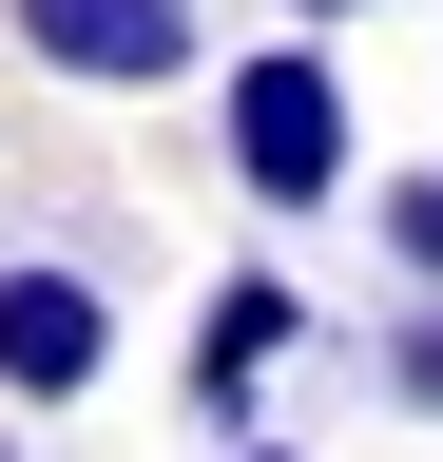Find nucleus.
Instances as JSON below:
<instances>
[{
  "label": "nucleus",
  "instance_id": "obj_1",
  "mask_svg": "<svg viewBox=\"0 0 443 462\" xmlns=\"http://www.w3.org/2000/svg\"><path fill=\"white\" fill-rule=\"evenodd\" d=\"M212 154H232L251 212H347V58L328 39H251L232 78H212Z\"/></svg>",
  "mask_w": 443,
  "mask_h": 462
},
{
  "label": "nucleus",
  "instance_id": "obj_2",
  "mask_svg": "<svg viewBox=\"0 0 443 462\" xmlns=\"http://www.w3.org/2000/svg\"><path fill=\"white\" fill-rule=\"evenodd\" d=\"M116 366V309H97V270H0V404H39V424H59V404Z\"/></svg>",
  "mask_w": 443,
  "mask_h": 462
},
{
  "label": "nucleus",
  "instance_id": "obj_3",
  "mask_svg": "<svg viewBox=\"0 0 443 462\" xmlns=\"http://www.w3.org/2000/svg\"><path fill=\"white\" fill-rule=\"evenodd\" d=\"M290 346H309V289H290V270H212V309H193V424L251 443V404H270Z\"/></svg>",
  "mask_w": 443,
  "mask_h": 462
},
{
  "label": "nucleus",
  "instance_id": "obj_4",
  "mask_svg": "<svg viewBox=\"0 0 443 462\" xmlns=\"http://www.w3.org/2000/svg\"><path fill=\"white\" fill-rule=\"evenodd\" d=\"M20 39H39V78H78V97L193 78V0H20Z\"/></svg>",
  "mask_w": 443,
  "mask_h": 462
},
{
  "label": "nucleus",
  "instance_id": "obj_5",
  "mask_svg": "<svg viewBox=\"0 0 443 462\" xmlns=\"http://www.w3.org/2000/svg\"><path fill=\"white\" fill-rule=\"evenodd\" d=\"M366 212H385V251H405V289H443V173H385Z\"/></svg>",
  "mask_w": 443,
  "mask_h": 462
},
{
  "label": "nucleus",
  "instance_id": "obj_6",
  "mask_svg": "<svg viewBox=\"0 0 443 462\" xmlns=\"http://www.w3.org/2000/svg\"><path fill=\"white\" fill-rule=\"evenodd\" d=\"M385 385H405V404H443V289H424L405 328H385Z\"/></svg>",
  "mask_w": 443,
  "mask_h": 462
},
{
  "label": "nucleus",
  "instance_id": "obj_7",
  "mask_svg": "<svg viewBox=\"0 0 443 462\" xmlns=\"http://www.w3.org/2000/svg\"><path fill=\"white\" fill-rule=\"evenodd\" d=\"M290 20H309V39H328V20H385V0H290Z\"/></svg>",
  "mask_w": 443,
  "mask_h": 462
},
{
  "label": "nucleus",
  "instance_id": "obj_8",
  "mask_svg": "<svg viewBox=\"0 0 443 462\" xmlns=\"http://www.w3.org/2000/svg\"><path fill=\"white\" fill-rule=\"evenodd\" d=\"M232 462H290V443H232Z\"/></svg>",
  "mask_w": 443,
  "mask_h": 462
},
{
  "label": "nucleus",
  "instance_id": "obj_9",
  "mask_svg": "<svg viewBox=\"0 0 443 462\" xmlns=\"http://www.w3.org/2000/svg\"><path fill=\"white\" fill-rule=\"evenodd\" d=\"M0 462H20V443H0Z\"/></svg>",
  "mask_w": 443,
  "mask_h": 462
}]
</instances>
